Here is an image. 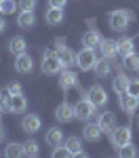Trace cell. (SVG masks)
Returning a JSON list of instances; mask_svg holds the SVG:
<instances>
[{"label": "cell", "mask_w": 139, "mask_h": 158, "mask_svg": "<svg viewBox=\"0 0 139 158\" xmlns=\"http://www.w3.org/2000/svg\"><path fill=\"white\" fill-rule=\"evenodd\" d=\"M0 110L2 112H11V93L6 89L0 91Z\"/></svg>", "instance_id": "cell-30"}, {"label": "cell", "mask_w": 139, "mask_h": 158, "mask_svg": "<svg viewBox=\"0 0 139 158\" xmlns=\"http://www.w3.org/2000/svg\"><path fill=\"white\" fill-rule=\"evenodd\" d=\"M84 97H88L97 108H103L105 103H108V93H105V89L99 85H93L87 89V93H84Z\"/></svg>", "instance_id": "cell-7"}, {"label": "cell", "mask_w": 139, "mask_h": 158, "mask_svg": "<svg viewBox=\"0 0 139 158\" xmlns=\"http://www.w3.org/2000/svg\"><path fill=\"white\" fill-rule=\"evenodd\" d=\"M27 110V99L23 97V93L11 95V114H21Z\"/></svg>", "instance_id": "cell-22"}, {"label": "cell", "mask_w": 139, "mask_h": 158, "mask_svg": "<svg viewBox=\"0 0 139 158\" xmlns=\"http://www.w3.org/2000/svg\"><path fill=\"white\" fill-rule=\"evenodd\" d=\"M99 51L103 57H108V59H114L116 55H118V42L116 40H110V38H103L99 44Z\"/></svg>", "instance_id": "cell-15"}, {"label": "cell", "mask_w": 139, "mask_h": 158, "mask_svg": "<svg viewBox=\"0 0 139 158\" xmlns=\"http://www.w3.org/2000/svg\"><path fill=\"white\" fill-rule=\"evenodd\" d=\"M23 150H25V156H32V158H36L40 154V146H38L36 139H27L23 143Z\"/></svg>", "instance_id": "cell-27"}, {"label": "cell", "mask_w": 139, "mask_h": 158, "mask_svg": "<svg viewBox=\"0 0 139 158\" xmlns=\"http://www.w3.org/2000/svg\"><path fill=\"white\" fill-rule=\"evenodd\" d=\"M118 99H120V108L125 110L129 116H131V114H133V112L139 108V97H135V95H129V93H125V95H120Z\"/></svg>", "instance_id": "cell-16"}, {"label": "cell", "mask_w": 139, "mask_h": 158, "mask_svg": "<svg viewBox=\"0 0 139 158\" xmlns=\"http://www.w3.org/2000/svg\"><path fill=\"white\" fill-rule=\"evenodd\" d=\"M101 34L97 32V30H88L87 34L82 36V44L84 47H88V49H99V44H101Z\"/></svg>", "instance_id": "cell-19"}, {"label": "cell", "mask_w": 139, "mask_h": 158, "mask_svg": "<svg viewBox=\"0 0 139 158\" xmlns=\"http://www.w3.org/2000/svg\"><path fill=\"white\" fill-rule=\"evenodd\" d=\"M101 135H103V131H101L99 122H88L87 127L82 129V137L87 139V141H91V143H95V141H99Z\"/></svg>", "instance_id": "cell-12"}, {"label": "cell", "mask_w": 139, "mask_h": 158, "mask_svg": "<svg viewBox=\"0 0 139 158\" xmlns=\"http://www.w3.org/2000/svg\"><path fill=\"white\" fill-rule=\"evenodd\" d=\"M74 112H76V118L78 120H91L93 116H95V112H97V106L91 101L88 97H82L80 101H76L74 103Z\"/></svg>", "instance_id": "cell-4"}, {"label": "cell", "mask_w": 139, "mask_h": 158, "mask_svg": "<svg viewBox=\"0 0 139 158\" xmlns=\"http://www.w3.org/2000/svg\"><path fill=\"white\" fill-rule=\"evenodd\" d=\"M126 93L139 97V78H131V80H129V89H126Z\"/></svg>", "instance_id": "cell-32"}, {"label": "cell", "mask_w": 139, "mask_h": 158, "mask_svg": "<svg viewBox=\"0 0 139 158\" xmlns=\"http://www.w3.org/2000/svg\"><path fill=\"white\" fill-rule=\"evenodd\" d=\"M131 139H133L131 127H116L114 133L110 135V141H112V146L116 148V150L122 148V146H126V143H131Z\"/></svg>", "instance_id": "cell-6"}, {"label": "cell", "mask_w": 139, "mask_h": 158, "mask_svg": "<svg viewBox=\"0 0 139 158\" xmlns=\"http://www.w3.org/2000/svg\"><path fill=\"white\" fill-rule=\"evenodd\" d=\"M15 9H17L15 0H2V4H0V13L2 15H11V13H15Z\"/></svg>", "instance_id": "cell-31"}, {"label": "cell", "mask_w": 139, "mask_h": 158, "mask_svg": "<svg viewBox=\"0 0 139 158\" xmlns=\"http://www.w3.org/2000/svg\"><path fill=\"white\" fill-rule=\"evenodd\" d=\"M65 70V65H63V61L59 59V55H57V51H51L47 49L42 53V72L44 74H61Z\"/></svg>", "instance_id": "cell-2"}, {"label": "cell", "mask_w": 139, "mask_h": 158, "mask_svg": "<svg viewBox=\"0 0 139 158\" xmlns=\"http://www.w3.org/2000/svg\"><path fill=\"white\" fill-rule=\"evenodd\" d=\"M97 53L95 49H88V47H82V51H78L76 53V65H78V70H82V72H91V70H95V63H97Z\"/></svg>", "instance_id": "cell-3"}, {"label": "cell", "mask_w": 139, "mask_h": 158, "mask_svg": "<svg viewBox=\"0 0 139 158\" xmlns=\"http://www.w3.org/2000/svg\"><path fill=\"white\" fill-rule=\"evenodd\" d=\"M118 156L120 158H135L137 156V150H135L133 143H126V146L118 148Z\"/></svg>", "instance_id": "cell-29"}, {"label": "cell", "mask_w": 139, "mask_h": 158, "mask_svg": "<svg viewBox=\"0 0 139 158\" xmlns=\"http://www.w3.org/2000/svg\"><path fill=\"white\" fill-rule=\"evenodd\" d=\"M0 122H2V110H0Z\"/></svg>", "instance_id": "cell-39"}, {"label": "cell", "mask_w": 139, "mask_h": 158, "mask_svg": "<svg viewBox=\"0 0 139 158\" xmlns=\"http://www.w3.org/2000/svg\"><path fill=\"white\" fill-rule=\"evenodd\" d=\"M19 9L21 11H34L36 9V0H19Z\"/></svg>", "instance_id": "cell-34"}, {"label": "cell", "mask_w": 139, "mask_h": 158, "mask_svg": "<svg viewBox=\"0 0 139 158\" xmlns=\"http://www.w3.org/2000/svg\"><path fill=\"white\" fill-rule=\"evenodd\" d=\"M97 122H99L101 131L108 135V137H110V135L114 133V129H116V116H114L112 112H101L99 118H97Z\"/></svg>", "instance_id": "cell-8"}, {"label": "cell", "mask_w": 139, "mask_h": 158, "mask_svg": "<svg viewBox=\"0 0 139 158\" xmlns=\"http://www.w3.org/2000/svg\"><path fill=\"white\" fill-rule=\"evenodd\" d=\"M44 141H47V146H51V148L61 146V141H63V131H61V129H57V127L49 129V131H47V135H44Z\"/></svg>", "instance_id": "cell-18"}, {"label": "cell", "mask_w": 139, "mask_h": 158, "mask_svg": "<svg viewBox=\"0 0 139 158\" xmlns=\"http://www.w3.org/2000/svg\"><path fill=\"white\" fill-rule=\"evenodd\" d=\"M55 47H57V55H59V59L63 61L65 68L76 65V53L65 47V38H55Z\"/></svg>", "instance_id": "cell-5"}, {"label": "cell", "mask_w": 139, "mask_h": 158, "mask_svg": "<svg viewBox=\"0 0 139 158\" xmlns=\"http://www.w3.org/2000/svg\"><path fill=\"white\" fill-rule=\"evenodd\" d=\"M112 89H114V93L120 97V95H125L126 93V89H129V76L122 72H118V76L114 78V82H112Z\"/></svg>", "instance_id": "cell-20"}, {"label": "cell", "mask_w": 139, "mask_h": 158, "mask_svg": "<svg viewBox=\"0 0 139 158\" xmlns=\"http://www.w3.org/2000/svg\"><path fill=\"white\" fill-rule=\"evenodd\" d=\"M4 27H6V21H4V17H0V34L4 32Z\"/></svg>", "instance_id": "cell-37"}, {"label": "cell", "mask_w": 139, "mask_h": 158, "mask_svg": "<svg viewBox=\"0 0 139 158\" xmlns=\"http://www.w3.org/2000/svg\"><path fill=\"white\" fill-rule=\"evenodd\" d=\"M63 146L72 152V156H78V154L82 152V139H80L78 135H70V137L63 141Z\"/></svg>", "instance_id": "cell-24"}, {"label": "cell", "mask_w": 139, "mask_h": 158, "mask_svg": "<svg viewBox=\"0 0 139 158\" xmlns=\"http://www.w3.org/2000/svg\"><path fill=\"white\" fill-rule=\"evenodd\" d=\"M44 21H47L49 25H59L63 21V9L49 6V11L44 13Z\"/></svg>", "instance_id": "cell-23"}, {"label": "cell", "mask_w": 139, "mask_h": 158, "mask_svg": "<svg viewBox=\"0 0 139 158\" xmlns=\"http://www.w3.org/2000/svg\"><path fill=\"white\" fill-rule=\"evenodd\" d=\"M9 53L13 55H21V53H27V42H25L23 36H13L9 40Z\"/></svg>", "instance_id": "cell-17"}, {"label": "cell", "mask_w": 139, "mask_h": 158, "mask_svg": "<svg viewBox=\"0 0 139 158\" xmlns=\"http://www.w3.org/2000/svg\"><path fill=\"white\" fill-rule=\"evenodd\" d=\"M6 91H9L11 95H17V93H21V91H23V86L19 85V82H11V85L6 86Z\"/></svg>", "instance_id": "cell-35"}, {"label": "cell", "mask_w": 139, "mask_h": 158, "mask_svg": "<svg viewBox=\"0 0 139 158\" xmlns=\"http://www.w3.org/2000/svg\"><path fill=\"white\" fill-rule=\"evenodd\" d=\"M67 0H49V6H55V9H65Z\"/></svg>", "instance_id": "cell-36"}, {"label": "cell", "mask_w": 139, "mask_h": 158, "mask_svg": "<svg viewBox=\"0 0 139 158\" xmlns=\"http://www.w3.org/2000/svg\"><path fill=\"white\" fill-rule=\"evenodd\" d=\"M15 70L19 74H30L34 70V59L27 55V53H21V55H15Z\"/></svg>", "instance_id": "cell-9"}, {"label": "cell", "mask_w": 139, "mask_h": 158, "mask_svg": "<svg viewBox=\"0 0 139 158\" xmlns=\"http://www.w3.org/2000/svg\"><path fill=\"white\" fill-rule=\"evenodd\" d=\"M116 42H118V55H120L122 59L135 53V40H133V38L122 36L120 40H116Z\"/></svg>", "instance_id": "cell-14"}, {"label": "cell", "mask_w": 139, "mask_h": 158, "mask_svg": "<svg viewBox=\"0 0 139 158\" xmlns=\"http://www.w3.org/2000/svg\"><path fill=\"white\" fill-rule=\"evenodd\" d=\"M4 137H6V133H4V127H2V122H0V141H4Z\"/></svg>", "instance_id": "cell-38"}, {"label": "cell", "mask_w": 139, "mask_h": 158, "mask_svg": "<svg viewBox=\"0 0 139 158\" xmlns=\"http://www.w3.org/2000/svg\"><path fill=\"white\" fill-rule=\"evenodd\" d=\"M55 118L59 122H70L76 118V112H74V106L72 103H67V101H63L61 106H57L55 110Z\"/></svg>", "instance_id": "cell-11"}, {"label": "cell", "mask_w": 139, "mask_h": 158, "mask_svg": "<svg viewBox=\"0 0 139 158\" xmlns=\"http://www.w3.org/2000/svg\"><path fill=\"white\" fill-rule=\"evenodd\" d=\"M36 23V15L34 11H21L17 15V25L21 27V30H27V27H34Z\"/></svg>", "instance_id": "cell-21"}, {"label": "cell", "mask_w": 139, "mask_h": 158, "mask_svg": "<svg viewBox=\"0 0 139 158\" xmlns=\"http://www.w3.org/2000/svg\"><path fill=\"white\" fill-rule=\"evenodd\" d=\"M125 68L126 70H131V72H139V55H129V57H125Z\"/></svg>", "instance_id": "cell-28"}, {"label": "cell", "mask_w": 139, "mask_h": 158, "mask_svg": "<svg viewBox=\"0 0 139 158\" xmlns=\"http://www.w3.org/2000/svg\"><path fill=\"white\" fill-rule=\"evenodd\" d=\"M53 156H55V158H67V156H72V152H70L65 146H61V148L57 146L55 150H53Z\"/></svg>", "instance_id": "cell-33"}, {"label": "cell", "mask_w": 139, "mask_h": 158, "mask_svg": "<svg viewBox=\"0 0 139 158\" xmlns=\"http://www.w3.org/2000/svg\"><path fill=\"white\" fill-rule=\"evenodd\" d=\"M110 72H112V61L108 59V57H103V59H99L97 63H95V74H97L99 78L110 76Z\"/></svg>", "instance_id": "cell-26"}, {"label": "cell", "mask_w": 139, "mask_h": 158, "mask_svg": "<svg viewBox=\"0 0 139 158\" xmlns=\"http://www.w3.org/2000/svg\"><path fill=\"white\" fill-rule=\"evenodd\" d=\"M0 4H2V0H0Z\"/></svg>", "instance_id": "cell-40"}, {"label": "cell", "mask_w": 139, "mask_h": 158, "mask_svg": "<svg viewBox=\"0 0 139 158\" xmlns=\"http://www.w3.org/2000/svg\"><path fill=\"white\" fill-rule=\"evenodd\" d=\"M21 127H23L25 133H38L42 129V120L38 114H27L23 120H21Z\"/></svg>", "instance_id": "cell-13"}, {"label": "cell", "mask_w": 139, "mask_h": 158, "mask_svg": "<svg viewBox=\"0 0 139 158\" xmlns=\"http://www.w3.org/2000/svg\"><path fill=\"white\" fill-rule=\"evenodd\" d=\"M133 19H135V15L131 11H126V9H116L108 15V23L114 32H125Z\"/></svg>", "instance_id": "cell-1"}, {"label": "cell", "mask_w": 139, "mask_h": 158, "mask_svg": "<svg viewBox=\"0 0 139 158\" xmlns=\"http://www.w3.org/2000/svg\"><path fill=\"white\" fill-rule=\"evenodd\" d=\"M59 86H61L63 91H70V89H74V86H80L76 72H72V70L65 68V70L59 74Z\"/></svg>", "instance_id": "cell-10"}, {"label": "cell", "mask_w": 139, "mask_h": 158, "mask_svg": "<svg viewBox=\"0 0 139 158\" xmlns=\"http://www.w3.org/2000/svg\"><path fill=\"white\" fill-rule=\"evenodd\" d=\"M4 156L6 158H21L25 156V150H23V143H17V141H11L6 150H4Z\"/></svg>", "instance_id": "cell-25"}]
</instances>
